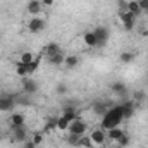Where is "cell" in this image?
<instances>
[{
	"label": "cell",
	"instance_id": "obj_31",
	"mask_svg": "<svg viewBox=\"0 0 148 148\" xmlns=\"http://www.w3.org/2000/svg\"><path fill=\"white\" fill-rule=\"evenodd\" d=\"M141 12H148V0H138Z\"/></svg>",
	"mask_w": 148,
	"mask_h": 148
},
{
	"label": "cell",
	"instance_id": "obj_19",
	"mask_svg": "<svg viewBox=\"0 0 148 148\" xmlns=\"http://www.w3.org/2000/svg\"><path fill=\"white\" fill-rule=\"evenodd\" d=\"M55 124H57V129H59V131H67L71 122H69L64 115H60V117H57V119H55Z\"/></svg>",
	"mask_w": 148,
	"mask_h": 148
},
{
	"label": "cell",
	"instance_id": "obj_4",
	"mask_svg": "<svg viewBox=\"0 0 148 148\" xmlns=\"http://www.w3.org/2000/svg\"><path fill=\"white\" fill-rule=\"evenodd\" d=\"M90 140H91V143L95 145V147H102L105 141H107V133H105V129H95V131H91L90 133Z\"/></svg>",
	"mask_w": 148,
	"mask_h": 148
},
{
	"label": "cell",
	"instance_id": "obj_2",
	"mask_svg": "<svg viewBox=\"0 0 148 148\" xmlns=\"http://www.w3.org/2000/svg\"><path fill=\"white\" fill-rule=\"evenodd\" d=\"M119 21L122 23V26H124V29H126V31H131V29L134 28L136 16H134V14H131V12L127 10V2H126V3H122V9H121V12H119Z\"/></svg>",
	"mask_w": 148,
	"mask_h": 148
},
{
	"label": "cell",
	"instance_id": "obj_14",
	"mask_svg": "<svg viewBox=\"0 0 148 148\" xmlns=\"http://www.w3.org/2000/svg\"><path fill=\"white\" fill-rule=\"evenodd\" d=\"M107 133V140H110L114 143H117V140L124 134V129H121V127H114V129H109V131H105Z\"/></svg>",
	"mask_w": 148,
	"mask_h": 148
},
{
	"label": "cell",
	"instance_id": "obj_33",
	"mask_svg": "<svg viewBox=\"0 0 148 148\" xmlns=\"http://www.w3.org/2000/svg\"><path fill=\"white\" fill-rule=\"evenodd\" d=\"M41 5L43 7H50V5H53V0H41Z\"/></svg>",
	"mask_w": 148,
	"mask_h": 148
},
{
	"label": "cell",
	"instance_id": "obj_34",
	"mask_svg": "<svg viewBox=\"0 0 148 148\" xmlns=\"http://www.w3.org/2000/svg\"><path fill=\"white\" fill-rule=\"evenodd\" d=\"M24 148H36V145L29 140V141H24Z\"/></svg>",
	"mask_w": 148,
	"mask_h": 148
},
{
	"label": "cell",
	"instance_id": "obj_10",
	"mask_svg": "<svg viewBox=\"0 0 148 148\" xmlns=\"http://www.w3.org/2000/svg\"><path fill=\"white\" fill-rule=\"evenodd\" d=\"M24 122H26V117H24V114H21V112H16V114H12V115L9 117V126H10V127L24 126Z\"/></svg>",
	"mask_w": 148,
	"mask_h": 148
},
{
	"label": "cell",
	"instance_id": "obj_8",
	"mask_svg": "<svg viewBox=\"0 0 148 148\" xmlns=\"http://www.w3.org/2000/svg\"><path fill=\"white\" fill-rule=\"evenodd\" d=\"M12 138H14V141H19V143L28 141V133H26V127H24V126L12 127Z\"/></svg>",
	"mask_w": 148,
	"mask_h": 148
},
{
	"label": "cell",
	"instance_id": "obj_3",
	"mask_svg": "<svg viewBox=\"0 0 148 148\" xmlns=\"http://www.w3.org/2000/svg\"><path fill=\"white\" fill-rule=\"evenodd\" d=\"M86 129H88V124H86V121H83L81 117H77V119H74L73 122L69 124V134H77V136H83L84 133H86Z\"/></svg>",
	"mask_w": 148,
	"mask_h": 148
},
{
	"label": "cell",
	"instance_id": "obj_12",
	"mask_svg": "<svg viewBox=\"0 0 148 148\" xmlns=\"http://www.w3.org/2000/svg\"><path fill=\"white\" fill-rule=\"evenodd\" d=\"M59 52H60V48H59V45H57L55 41L47 43V45H45V48H43V55H45L47 59L53 57V55H55V53H59Z\"/></svg>",
	"mask_w": 148,
	"mask_h": 148
},
{
	"label": "cell",
	"instance_id": "obj_21",
	"mask_svg": "<svg viewBox=\"0 0 148 148\" xmlns=\"http://www.w3.org/2000/svg\"><path fill=\"white\" fill-rule=\"evenodd\" d=\"M62 115H64V117H66L69 122H73L74 119H77V117H79L74 107H66V109H64V112H62Z\"/></svg>",
	"mask_w": 148,
	"mask_h": 148
},
{
	"label": "cell",
	"instance_id": "obj_35",
	"mask_svg": "<svg viewBox=\"0 0 148 148\" xmlns=\"http://www.w3.org/2000/svg\"><path fill=\"white\" fill-rule=\"evenodd\" d=\"M57 93H66V86H64V84H60V86L57 88Z\"/></svg>",
	"mask_w": 148,
	"mask_h": 148
},
{
	"label": "cell",
	"instance_id": "obj_32",
	"mask_svg": "<svg viewBox=\"0 0 148 148\" xmlns=\"http://www.w3.org/2000/svg\"><path fill=\"white\" fill-rule=\"evenodd\" d=\"M143 98H145V93H143V91H136V93H134V98H133V100H134V102H141Z\"/></svg>",
	"mask_w": 148,
	"mask_h": 148
},
{
	"label": "cell",
	"instance_id": "obj_1",
	"mask_svg": "<svg viewBox=\"0 0 148 148\" xmlns=\"http://www.w3.org/2000/svg\"><path fill=\"white\" fill-rule=\"evenodd\" d=\"M122 121H124L122 107H121V105H115V107H110L109 110L102 115L100 127L105 129V131H109V129H114V127H119Z\"/></svg>",
	"mask_w": 148,
	"mask_h": 148
},
{
	"label": "cell",
	"instance_id": "obj_23",
	"mask_svg": "<svg viewBox=\"0 0 148 148\" xmlns=\"http://www.w3.org/2000/svg\"><path fill=\"white\" fill-rule=\"evenodd\" d=\"M112 91H114L115 95L124 97V95L127 93V88H126V84H124V83H114V84H112Z\"/></svg>",
	"mask_w": 148,
	"mask_h": 148
},
{
	"label": "cell",
	"instance_id": "obj_28",
	"mask_svg": "<svg viewBox=\"0 0 148 148\" xmlns=\"http://www.w3.org/2000/svg\"><path fill=\"white\" fill-rule=\"evenodd\" d=\"M79 140H81V136H77V134H69L67 143L73 145V147H77V145H79Z\"/></svg>",
	"mask_w": 148,
	"mask_h": 148
},
{
	"label": "cell",
	"instance_id": "obj_9",
	"mask_svg": "<svg viewBox=\"0 0 148 148\" xmlns=\"http://www.w3.org/2000/svg\"><path fill=\"white\" fill-rule=\"evenodd\" d=\"M121 107H122V115H124V119H129V117H133V115H134V110H136V102H134V100H127V102H124Z\"/></svg>",
	"mask_w": 148,
	"mask_h": 148
},
{
	"label": "cell",
	"instance_id": "obj_27",
	"mask_svg": "<svg viewBox=\"0 0 148 148\" xmlns=\"http://www.w3.org/2000/svg\"><path fill=\"white\" fill-rule=\"evenodd\" d=\"M117 143H119V147H127V145L131 143V136H129L127 133H124V134L117 140Z\"/></svg>",
	"mask_w": 148,
	"mask_h": 148
},
{
	"label": "cell",
	"instance_id": "obj_18",
	"mask_svg": "<svg viewBox=\"0 0 148 148\" xmlns=\"http://www.w3.org/2000/svg\"><path fill=\"white\" fill-rule=\"evenodd\" d=\"M64 60H66V55H64L62 52H59V53H55L53 57L48 59V62H50L52 66H64Z\"/></svg>",
	"mask_w": 148,
	"mask_h": 148
},
{
	"label": "cell",
	"instance_id": "obj_13",
	"mask_svg": "<svg viewBox=\"0 0 148 148\" xmlns=\"http://www.w3.org/2000/svg\"><path fill=\"white\" fill-rule=\"evenodd\" d=\"M23 88H24L26 93H36L38 83L36 81H33V79H29V77H24V81H23Z\"/></svg>",
	"mask_w": 148,
	"mask_h": 148
},
{
	"label": "cell",
	"instance_id": "obj_26",
	"mask_svg": "<svg viewBox=\"0 0 148 148\" xmlns=\"http://www.w3.org/2000/svg\"><path fill=\"white\" fill-rule=\"evenodd\" d=\"M77 147H81V148H93L95 145L91 143V140H90V136H81V140H79V145Z\"/></svg>",
	"mask_w": 148,
	"mask_h": 148
},
{
	"label": "cell",
	"instance_id": "obj_24",
	"mask_svg": "<svg viewBox=\"0 0 148 148\" xmlns=\"http://www.w3.org/2000/svg\"><path fill=\"white\" fill-rule=\"evenodd\" d=\"M93 110L97 112L98 115H103L105 112L109 110V107H107L105 102H95V103H93Z\"/></svg>",
	"mask_w": 148,
	"mask_h": 148
},
{
	"label": "cell",
	"instance_id": "obj_20",
	"mask_svg": "<svg viewBox=\"0 0 148 148\" xmlns=\"http://www.w3.org/2000/svg\"><path fill=\"white\" fill-rule=\"evenodd\" d=\"M79 64V57L77 55H66V60H64V66L67 69H73Z\"/></svg>",
	"mask_w": 148,
	"mask_h": 148
},
{
	"label": "cell",
	"instance_id": "obj_7",
	"mask_svg": "<svg viewBox=\"0 0 148 148\" xmlns=\"http://www.w3.org/2000/svg\"><path fill=\"white\" fill-rule=\"evenodd\" d=\"M26 10H28V14H29V16H33V17L40 16V12L43 10L41 0H29V2H28V7H26Z\"/></svg>",
	"mask_w": 148,
	"mask_h": 148
},
{
	"label": "cell",
	"instance_id": "obj_17",
	"mask_svg": "<svg viewBox=\"0 0 148 148\" xmlns=\"http://www.w3.org/2000/svg\"><path fill=\"white\" fill-rule=\"evenodd\" d=\"M35 59H36V55H33V52H23L19 55V60L17 62H21V64H31Z\"/></svg>",
	"mask_w": 148,
	"mask_h": 148
},
{
	"label": "cell",
	"instance_id": "obj_16",
	"mask_svg": "<svg viewBox=\"0 0 148 148\" xmlns=\"http://www.w3.org/2000/svg\"><path fill=\"white\" fill-rule=\"evenodd\" d=\"M134 59H136V53H134V52H122V53L119 55V60H121L122 64H131Z\"/></svg>",
	"mask_w": 148,
	"mask_h": 148
},
{
	"label": "cell",
	"instance_id": "obj_29",
	"mask_svg": "<svg viewBox=\"0 0 148 148\" xmlns=\"http://www.w3.org/2000/svg\"><path fill=\"white\" fill-rule=\"evenodd\" d=\"M31 141L38 147V145L43 141V134H41V133H35V134H33V138H31Z\"/></svg>",
	"mask_w": 148,
	"mask_h": 148
},
{
	"label": "cell",
	"instance_id": "obj_22",
	"mask_svg": "<svg viewBox=\"0 0 148 148\" xmlns=\"http://www.w3.org/2000/svg\"><path fill=\"white\" fill-rule=\"evenodd\" d=\"M127 10H129L131 14H134V16H140V14H141V9H140L138 0H129V2H127Z\"/></svg>",
	"mask_w": 148,
	"mask_h": 148
},
{
	"label": "cell",
	"instance_id": "obj_6",
	"mask_svg": "<svg viewBox=\"0 0 148 148\" xmlns=\"http://www.w3.org/2000/svg\"><path fill=\"white\" fill-rule=\"evenodd\" d=\"M95 36H97V47H103L109 40V29L103 28V26H98L97 29H93Z\"/></svg>",
	"mask_w": 148,
	"mask_h": 148
},
{
	"label": "cell",
	"instance_id": "obj_15",
	"mask_svg": "<svg viewBox=\"0 0 148 148\" xmlns=\"http://www.w3.org/2000/svg\"><path fill=\"white\" fill-rule=\"evenodd\" d=\"M83 41L86 43V47H97V36H95V33L93 31H86L84 35H83Z\"/></svg>",
	"mask_w": 148,
	"mask_h": 148
},
{
	"label": "cell",
	"instance_id": "obj_30",
	"mask_svg": "<svg viewBox=\"0 0 148 148\" xmlns=\"http://www.w3.org/2000/svg\"><path fill=\"white\" fill-rule=\"evenodd\" d=\"M53 129H57V124H55V119H52V121H48V124L45 126V131H47V133H50V131H53Z\"/></svg>",
	"mask_w": 148,
	"mask_h": 148
},
{
	"label": "cell",
	"instance_id": "obj_11",
	"mask_svg": "<svg viewBox=\"0 0 148 148\" xmlns=\"http://www.w3.org/2000/svg\"><path fill=\"white\" fill-rule=\"evenodd\" d=\"M16 107V102L12 97H2L0 98V112H12Z\"/></svg>",
	"mask_w": 148,
	"mask_h": 148
},
{
	"label": "cell",
	"instance_id": "obj_5",
	"mask_svg": "<svg viewBox=\"0 0 148 148\" xmlns=\"http://www.w3.org/2000/svg\"><path fill=\"white\" fill-rule=\"evenodd\" d=\"M45 26H47V23H45V19H41L40 16L33 17V19H29V23H28V29H29V33H40V31L45 29Z\"/></svg>",
	"mask_w": 148,
	"mask_h": 148
},
{
	"label": "cell",
	"instance_id": "obj_36",
	"mask_svg": "<svg viewBox=\"0 0 148 148\" xmlns=\"http://www.w3.org/2000/svg\"><path fill=\"white\" fill-rule=\"evenodd\" d=\"M2 134H3V133H2V129H0V138H2Z\"/></svg>",
	"mask_w": 148,
	"mask_h": 148
},
{
	"label": "cell",
	"instance_id": "obj_25",
	"mask_svg": "<svg viewBox=\"0 0 148 148\" xmlns=\"http://www.w3.org/2000/svg\"><path fill=\"white\" fill-rule=\"evenodd\" d=\"M16 73L19 74L21 77H28V76H29V74H28L26 64H21V62H17V66H16Z\"/></svg>",
	"mask_w": 148,
	"mask_h": 148
}]
</instances>
